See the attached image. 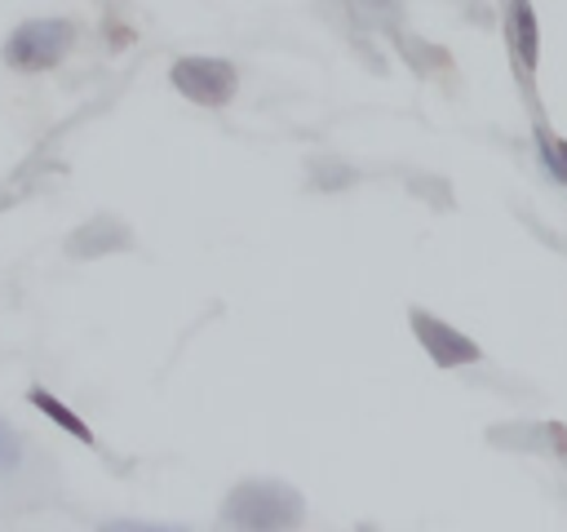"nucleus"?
I'll return each mask as SVG.
<instances>
[{
	"label": "nucleus",
	"mask_w": 567,
	"mask_h": 532,
	"mask_svg": "<svg viewBox=\"0 0 567 532\" xmlns=\"http://www.w3.org/2000/svg\"><path fill=\"white\" fill-rule=\"evenodd\" d=\"M226 523L235 528H252V532H275V528H292L301 523V497L275 479H244L230 501H226Z\"/></svg>",
	"instance_id": "nucleus-1"
},
{
	"label": "nucleus",
	"mask_w": 567,
	"mask_h": 532,
	"mask_svg": "<svg viewBox=\"0 0 567 532\" xmlns=\"http://www.w3.org/2000/svg\"><path fill=\"white\" fill-rule=\"evenodd\" d=\"M27 399H31V408H35V412H44L49 421H58L66 434H75L80 443H93V430H89V426L80 421V412H71V408H66L58 395H49L44 386H31V395H27Z\"/></svg>",
	"instance_id": "nucleus-7"
},
{
	"label": "nucleus",
	"mask_w": 567,
	"mask_h": 532,
	"mask_svg": "<svg viewBox=\"0 0 567 532\" xmlns=\"http://www.w3.org/2000/svg\"><path fill=\"white\" fill-rule=\"evenodd\" d=\"M18 457H22V443L9 434V426L0 421V470H9V466H18Z\"/></svg>",
	"instance_id": "nucleus-9"
},
{
	"label": "nucleus",
	"mask_w": 567,
	"mask_h": 532,
	"mask_svg": "<svg viewBox=\"0 0 567 532\" xmlns=\"http://www.w3.org/2000/svg\"><path fill=\"white\" fill-rule=\"evenodd\" d=\"M168 80H173V89H177L186 102H195V106H226V102L235 98V89H239L235 66H230L226 58H208V53H186V58H177L173 71H168Z\"/></svg>",
	"instance_id": "nucleus-3"
},
{
	"label": "nucleus",
	"mask_w": 567,
	"mask_h": 532,
	"mask_svg": "<svg viewBox=\"0 0 567 532\" xmlns=\"http://www.w3.org/2000/svg\"><path fill=\"white\" fill-rule=\"evenodd\" d=\"M536 160L545 164V173L567 186V142L563 137H549V133H536Z\"/></svg>",
	"instance_id": "nucleus-8"
},
{
	"label": "nucleus",
	"mask_w": 567,
	"mask_h": 532,
	"mask_svg": "<svg viewBox=\"0 0 567 532\" xmlns=\"http://www.w3.org/2000/svg\"><path fill=\"white\" fill-rule=\"evenodd\" d=\"M124 244H128V231H120L111 217H97L93 226L71 235V257H97V253H111V248H124Z\"/></svg>",
	"instance_id": "nucleus-6"
},
{
	"label": "nucleus",
	"mask_w": 567,
	"mask_h": 532,
	"mask_svg": "<svg viewBox=\"0 0 567 532\" xmlns=\"http://www.w3.org/2000/svg\"><path fill=\"white\" fill-rule=\"evenodd\" d=\"M412 332H416V341L425 346V355L439 364V368H465V364H478V341H470L465 332H456L452 324H443L439 315H430V310H421V306H412Z\"/></svg>",
	"instance_id": "nucleus-4"
},
{
	"label": "nucleus",
	"mask_w": 567,
	"mask_h": 532,
	"mask_svg": "<svg viewBox=\"0 0 567 532\" xmlns=\"http://www.w3.org/2000/svg\"><path fill=\"white\" fill-rule=\"evenodd\" d=\"M75 49V22L66 18H27L9 31L0 58L13 71H49Z\"/></svg>",
	"instance_id": "nucleus-2"
},
{
	"label": "nucleus",
	"mask_w": 567,
	"mask_h": 532,
	"mask_svg": "<svg viewBox=\"0 0 567 532\" xmlns=\"http://www.w3.org/2000/svg\"><path fill=\"white\" fill-rule=\"evenodd\" d=\"M505 31H509V49L518 58L523 71H536L540 62V27L532 13V0H505Z\"/></svg>",
	"instance_id": "nucleus-5"
}]
</instances>
